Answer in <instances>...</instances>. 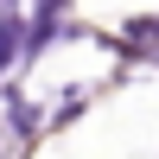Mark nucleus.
I'll return each mask as SVG.
<instances>
[{"instance_id":"f257e3e1","label":"nucleus","mask_w":159,"mask_h":159,"mask_svg":"<svg viewBox=\"0 0 159 159\" xmlns=\"http://www.w3.org/2000/svg\"><path fill=\"white\" fill-rule=\"evenodd\" d=\"M19 25H25V19H19V13H13V7L0 13V76H7V64L19 57V45H25V32H19Z\"/></svg>"}]
</instances>
